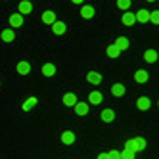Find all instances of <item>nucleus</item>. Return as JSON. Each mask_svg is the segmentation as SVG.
<instances>
[{
  "instance_id": "1",
  "label": "nucleus",
  "mask_w": 159,
  "mask_h": 159,
  "mask_svg": "<svg viewBox=\"0 0 159 159\" xmlns=\"http://www.w3.org/2000/svg\"><path fill=\"white\" fill-rule=\"evenodd\" d=\"M146 140L144 138H138V136H136V138H130V140H127L125 142V150H130V152H142V150H146Z\"/></svg>"
},
{
  "instance_id": "2",
  "label": "nucleus",
  "mask_w": 159,
  "mask_h": 159,
  "mask_svg": "<svg viewBox=\"0 0 159 159\" xmlns=\"http://www.w3.org/2000/svg\"><path fill=\"white\" fill-rule=\"evenodd\" d=\"M33 12V4H31V0H21V2L17 4V14L21 16H27Z\"/></svg>"
},
{
  "instance_id": "3",
  "label": "nucleus",
  "mask_w": 159,
  "mask_h": 159,
  "mask_svg": "<svg viewBox=\"0 0 159 159\" xmlns=\"http://www.w3.org/2000/svg\"><path fill=\"white\" fill-rule=\"evenodd\" d=\"M65 31H67V25H65V21H58V19H56L54 23H52V33H54L56 37H61Z\"/></svg>"
},
{
  "instance_id": "4",
  "label": "nucleus",
  "mask_w": 159,
  "mask_h": 159,
  "mask_svg": "<svg viewBox=\"0 0 159 159\" xmlns=\"http://www.w3.org/2000/svg\"><path fill=\"white\" fill-rule=\"evenodd\" d=\"M136 107H138L140 111H148L152 107V100L148 98V96H140L138 100H136Z\"/></svg>"
},
{
  "instance_id": "5",
  "label": "nucleus",
  "mask_w": 159,
  "mask_h": 159,
  "mask_svg": "<svg viewBox=\"0 0 159 159\" xmlns=\"http://www.w3.org/2000/svg\"><path fill=\"white\" fill-rule=\"evenodd\" d=\"M86 83L94 84V86L102 84V75H100V71H90V73H86Z\"/></svg>"
},
{
  "instance_id": "6",
  "label": "nucleus",
  "mask_w": 159,
  "mask_h": 159,
  "mask_svg": "<svg viewBox=\"0 0 159 159\" xmlns=\"http://www.w3.org/2000/svg\"><path fill=\"white\" fill-rule=\"evenodd\" d=\"M100 119H102V123H113L115 121V111L113 109H102V113H100Z\"/></svg>"
},
{
  "instance_id": "7",
  "label": "nucleus",
  "mask_w": 159,
  "mask_h": 159,
  "mask_svg": "<svg viewBox=\"0 0 159 159\" xmlns=\"http://www.w3.org/2000/svg\"><path fill=\"white\" fill-rule=\"evenodd\" d=\"M73 109H75V113L79 117H84L88 113V102H77V104L73 106Z\"/></svg>"
},
{
  "instance_id": "8",
  "label": "nucleus",
  "mask_w": 159,
  "mask_h": 159,
  "mask_svg": "<svg viewBox=\"0 0 159 159\" xmlns=\"http://www.w3.org/2000/svg\"><path fill=\"white\" fill-rule=\"evenodd\" d=\"M60 142H61L63 146H71V144L75 142V134H73L71 130H63L61 136H60Z\"/></svg>"
},
{
  "instance_id": "9",
  "label": "nucleus",
  "mask_w": 159,
  "mask_h": 159,
  "mask_svg": "<svg viewBox=\"0 0 159 159\" xmlns=\"http://www.w3.org/2000/svg\"><path fill=\"white\" fill-rule=\"evenodd\" d=\"M94 14H96L94 6H88V4L81 6V17H83V19H92V17H94Z\"/></svg>"
},
{
  "instance_id": "10",
  "label": "nucleus",
  "mask_w": 159,
  "mask_h": 159,
  "mask_svg": "<svg viewBox=\"0 0 159 159\" xmlns=\"http://www.w3.org/2000/svg\"><path fill=\"white\" fill-rule=\"evenodd\" d=\"M61 102H63V106H67V107H73L75 104H77V94H73V92H67V94H63L61 96Z\"/></svg>"
},
{
  "instance_id": "11",
  "label": "nucleus",
  "mask_w": 159,
  "mask_h": 159,
  "mask_svg": "<svg viewBox=\"0 0 159 159\" xmlns=\"http://www.w3.org/2000/svg\"><path fill=\"white\" fill-rule=\"evenodd\" d=\"M8 21H10V27L17 29V27H21V25H23V16H21V14H12Z\"/></svg>"
},
{
  "instance_id": "12",
  "label": "nucleus",
  "mask_w": 159,
  "mask_h": 159,
  "mask_svg": "<svg viewBox=\"0 0 159 159\" xmlns=\"http://www.w3.org/2000/svg\"><path fill=\"white\" fill-rule=\"evenodd\" d=\"M102 100H104V98H102V94L98 92V90H92V92L88 94V106L90 104H92V106H100Z\"/></svg>"
},
{
  "instance_id": "13",
  "label": "nucleus",
  "mask_w": 159,
  "mask_h": 159,
  "mask_svg": "<svg viewBox=\"0 0 159 159\" xmlns=\"http://www.w3.org/2000/svg\"><path fill=\"white\" fill-rule=\"evenodd\" d=\"M125 92H127V88H125V84H123V83H115V84L111 86V94L115 96V98L125 96Z\"/></svg>"
},
{
  "instance_id": "14",
  "label": "nucleus",
  "mask_w": 159,
  "mask_h": 159,
  "mask_svg": "<svg viewBox=\"0 0 159 159\" xmlns=\"http://www.w3.org/2000/svg\"><path fill=\"white\" fill-rule=\"evenodd\" d=\"M16 71H17L19 75H23V77L29 75V73H31V63H29V61H19V63L16 65Z\"/></svg>"
},
{
  "instance_id": "15",
  "label": "nucleus",
  "mask_w": 159,
  "mask_h": 159,
  "mask_svg": "<svg viewBox=\"0 0 159 159\" xmlns=\"http://www.w3.org/2000/svg\"><path fill=\"white\" fill-rule=\"evenodd\" d=\"M121 21H123V25L130 27V25H134V23H136V14H132V12H125V14H123V17H121Z\"/></svg>"
},
{
  "instance_id": "16",
  "label": "nucleus",
  "mask_w": 159,
  "mask_h": 159,
  "mask_svg": "<svg viewBox=\"0 0 159 159\" xmlns=\"http://www.w3.org/2000/svg\"><path fill=\"white\" fill-rule=\"evenodd\" d=\"M148 77H150V75H148L146 69H138V71L134 73V81L138 83V84H144V83H148Z\"/></svg>"
},
{
  "instance_id": "17",
  "label": "nucleus",
  "mask_w": 159,
  "mask_h": 159,
  "mask_svg": "<svg viewBox=\"0 0 159 159\" xmlns=\"http://www.w3.org/2000/svg\"><path fill=\"white\" fill-rule=\"evenodd\" d=\"M54 21H56V12H54V10H46V12L42 14V23L52 25Z\"/></svg>"
},
{
  "instance_id": "18",
  "label": "nucleus",
  "mask_w": 159,
  "mask_h": 159,
  "mask_svg": "<svg viewBox=\"0 0 159 159\" xmlns=\"http://www.w3.org/2000/svg\"><path fill=\"white\" fill-rule=\"evenodd\" d=\"M157 58H159V56H157V52H155L153 48H150V50H146V52H144V60H146L148 63H155Z\"/></svg>"
},
{
  "instance_id": "19",
  "label": "nucleus",
  "mask_w": 159,
  "mask_h": 159,
  "mask_svg": "<svg viewBox=\"0 0 159 159\" xmlns=\"http://www.w3.org/2000/svg\"><path fill=\"white\" fill-rule=\"evenodd\" d=\"M40 71H42L44 77H54V75H56V65H54V63H44Z\"/></svg>"
},
{
  "instance_id": "20",
  "label": "nucleus",
  "mask_w": 159,
  "mask_h": 159,
  "mask_svg": "<svg viewBox=\"0 0 159 159\" xmlns=\"http://www.w3.org/2000/svg\"><path fill=\"white\" fill-rule=\"evenodd\" d=\"M0 39H2L4 42H12L16 39V33L12 29H4V31H0Z\"/></svg>"
},
{
  "instance_id": "21",
  "label": "nucleus",
  "mask_w": 159,
  "mask_h": 159,
  "mask_svg": "<svg viewBox=\"0 0 159 159\" xmlns=\"http://www.w3.org/2000/svg\"><path fill=\"white\" fill-rule=\"evenodd\" d=\"M37 102H39V100H37L35 96H29V98L23 102V104H21V109H23V111H29L31 107H35V106H37Z\"/></svg>"
},
{
  "instance_id": "22",
  "label": "nucleus",
  "mask_w": 159,
  "mask_h": 159,
  "mask_svg": "<svg viewBox=\"0 0 159 159\" xmlns=\"http://www.w3.org/2000/svg\"><path fill=\"white\" fill-rule=\"evenodd\" d=\"M115 46H117L121 52H125V50L130 46V42H129V39H127V37H119V39L115 40Z\"/></svg>"
},
{
  "instance_id": "23",
  "label": "nucleus",
  "mask_w": 159,
  "mask_h": 159,
  "mask_svg": "<svg viewBox=\"0 0 159 159\" xmlns=\"http://www.w3.org/2000/svg\"><path fill=\"white\" fill-rule=\"evenodd\" d=\"M136 21H138V23H148V21H150V12H148V10H138Z\"/></svg>"
},
{
  "instance_id": "24",
  "label": "nucleus",
  "mask_w": 159,
  "mask_h": 159,
  "mask_svg": "<svg viewBox=\"0 0 159 159\" xmlns=\"http://www.w3.org/2000/svg\"><path fill=\"white\" fill-rule=\"evenodd\" d=\"M106 54H107V58H119V54H121V50L115 46V44H109V46L106 48Z\"/></svg>"
},
{
  "instance_id": "25",
  "label": "nucleus",
  "mask_w": 159,
  "mask_h": 159,
  "mask_svg": "<svg viewBox=\"0 0 159 159\" xmlns=\"http://www.w3.org/2000/svg\"><path fill=\"white\" fill-rule=\"evenodd\" d=\"M117 8H119V10H125V12H129L130 0H117Z\"/></svg>"
},
{
  "instance_id": "26",
  "label": "nucleus",
  "mask_w": 159,
  "mask_h": 159,
  "mask_svg": "<svg viewBox=\"0 0 159 159\" xmlns=\"http://www.w3.org/2000/svg\"><path fill=\"white\" fill-rule=\"evenodd\" d=\"M150 21L155 25H159V10H153V12H150Z\"/></svg>"
},
{
  "instance_id": "27",
  "label": "nucleus",
  "mask_w": 159,
  "mask_h": 159,
  "mask_svg": "<svg viewBox=\"0 0 159 159\" xmlns=\"http://www.w3.org/2000/svg\"><path fill=\"white\" fill-rule=\"evenodd\" d=\"M134 152H130V150H123L121 152V159H134Z\"/></svg>"
},
{
  "instance_id": "28",
  "label": "nucleus",
  "mask_w": 159,
  "mask_h": 159,
  "mask_svg": "<svg viewBox=\"0 0 159 159\" xmlns=\"http://www.w3.org/2000/svg\"><path fill=\"white\" fill-rule=\"evenodd\" d=\"M109 159H121V152L119 150H111L109 152Z\"/></svg>"
},
{
  "instance_id": "29",
  "label": "nucleus",
  "mask_w": 159,
  "mask_h": 159,
  "mask_svg": "<svg viewBox=\"0 0 159 159\" xmlns=\"http://www.w3.org/2000/svg\"><path fill=\"white\" fill-rule=\"evenodd\" d=\"M96 159H109V153H100Z\"/></svg>"
},
{
  "instance_id": "30",
  "label": "nucleus",
  "mask_w": 159,
  "mask_h": 159,
  "mask_svg": "<svg viewBox=\"0 0 159 159\" xmlns=\"http://www.w3.org/2000/svg\"><path fill=\"white\" fill-rule=\"evenodd\" d=\"M73 4H77V6H81V4H84V0H71Z\"/></svg>"
},
{
  "instance_id": "31",
  "label": "nucleus",
  "mask_w": 159,
  "mask_h": 159,
  "mask_svg": "<svg viewBox=\"0 0 159 159\" xmlns=\"http://www.w3.org/2000/svg\"><path fill=\"white\" fill-rule=\"evenodd\" d=\"M146 2H155V0H146Z\"/></svg>"
},
{
  "instance_id": "32",
  "label": "nucleus",
  "mask_w": 159,
  "mask_h": 159,
  "mask_svg": "<svg viewBox=\"0 0 159 159\" xmlns=\"http://www.w3.org/2000/svg\"><path fill=\"white\" fill-rule=\"evenodd\" d=\"M157 106H159V102H157Z\"/></svg>"
}]
</instances>
